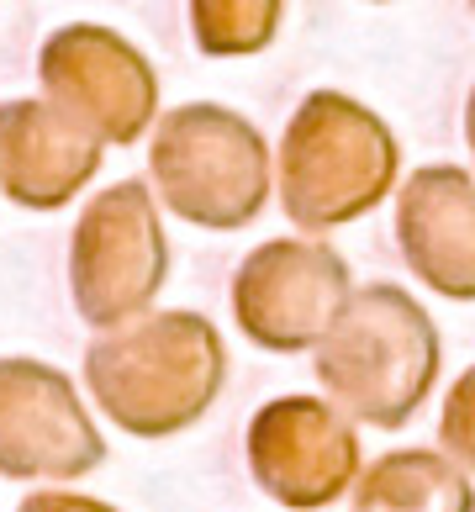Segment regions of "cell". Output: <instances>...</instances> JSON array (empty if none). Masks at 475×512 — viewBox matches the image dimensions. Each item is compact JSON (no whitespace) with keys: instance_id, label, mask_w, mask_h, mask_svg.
Returning a JSON list of instances; mask_svg holds the SVG:
<instances>
[{"instance_id":"1","label":"cell","mask_w":475,"mask_h":512,"mask_svg":"<svg viewBox=\"0 0 475 512\" xmlns=\"http://www.w3.org/2000/svg\"><path fill=\"white\" fill-rule=\"evenodd\" d=\"M227 381V349L212 317L148 312L95 333L85 349V391L111 428L132 439H175L212 412Z\"/></svg>"},{"instance_id":"2","label":"cell","mask_w":475,"mask_h":512,"mask_svg":"<svg viewBox=\"0 0 475 512\" xmlns=\"http://www.w3.org/2000/svg\"><path fill=\"white\" fill-rule=\"evenodd\" d=\"M317 381L349 423L402 428L439 381V328L402 286H359L317 338Z\"/></svg>"},{"instance_id":"3","label":"cell","mask_w":475,"mask_h":512,"mask_svg":"<svg viewBox=\"0 0 475 512\" xmlns=\"http://www.w3.org/2000/svg\"><path fill=\"white\" fill-rule=\"evenodd\" d=\"M396 175H402L396 132L344 90H312L285 122L275 154L280 212L307 238L370 217L396 191Z\"/></svg>"},{"instance_id":"4","label":"cell","mask_w":475,"mask_h":512,"mask_svg":"<svg viewBox=\"0 0 475 512\" xmlns=\"http://www.w3.org/2000/svg\"><path fill=\"white\" fill-rule=\"evenodd\" d=\"M148 191L169 212L206 233L249 227L275 185L264 132L217 101H185L164 111L148 143Z\"/></svg>"},{"instance_id":"5","label":"cell","mask_w":475,"mask_h":512,"mask_svg":"<svg viewBox=\"0 0 475 512\" xmlns=\"http://www.w3.org/2000/svg\"><path fill=\"white\" fill-rule=\"evenodd\" d=\"M169 280V238L148 180H117L95 196L69 238V296L95 333L148 317Z\"/></svg>"},{"instance_id":"6","label":"cell","mask_w":475,"mask_h":512,"mask_svg":"<svg viewBox=\"0 0 475 512\" xmlns=\"http://www.w3.org/2000/svg\"><path fill=\"white\" fill-rule=\"evenodd\" d=\"M37 85H43L48 106H59L101 148H132L138 138H148L159 117V74L148 53L95 22H69L43 37Z\"/></svg>"},{"instance_id":"7","label":"cell","mask_w":475,"mask_h":512,"mask_svg":"<svg viewBox=\"0 0 475 512\" xmlns=\"http://www.w3.org/2000/svg\"><path fill=\"white\" fill-rule=\"evenodd\" d=\"M354 291L349 264L322 238H270L238 264L233 317L238 333L264 354H301L333 328Z\"/></svg>"},{"instance_id":"8","label":"cell","mask_w":475,"mask_h":512,"mask_svg":"<svg viewBox=\"0 0 475 512\" xmlns=\"http://www.w3.org/2000/svg\"><path fill=\"white\" fill-rule=\"evenodd\" d=\"M106 460V439L74 381L48 359H0V476L80 481Z\"/></svg>"},{"instance_id":"9","label":"cell","mask_w":475,"mask_h":512,"mask_svg":"<svg viewBox=\"0 0 475 512\" xmlns=\"http://www.w3.org/2000/svg\"><path fill=\"white\" fill-rule=\"evenodd\" d=\"M249 476L270 502L322 512L359 481V433L322 396H275L249 423Z\"/></svg>"},{"instance_id":"10","label":"cell","mask_w":475,"mask_h":512,"mask_svg":"<svg viewBox=\"0 0 475 512\" xmlns=\"http://www.w3.org/2000/svg\"><path fill=\"white\" fill-rule=\"evenodd\" d=\"M396 249L407 270L444 301H475V175L423 164L396 196Z\"/></svg>"},{"instance_id":"11","label":"cell","mask_w":475,"mask_h":512,"mask_svg":"<svg viewBox=\"0 0 475 512\" xmlns=\"http://www.w3.org/2000/svg\"><path fill=\"white\" fill-rule=\"evenodd\" d=\"M106 148L43 96L0 101V196L22 212H59L85 191Z\"/></svg>"},{"instance_id":"12","label":"cell","mask_w":475,"mask_h":512,"mask_svg":"<svg viewBox=\"0 0 475 512\" xmlns=\"http://www.w3.org/2000/svg\"><path fill=\"white\" fill-rule=\"evenodd\" d=\"M354 512H475V486L439 449H391L359 470Z\"/></svg>"},{"instance_id":"13","label":"cell","mask_w":475,"mask_h":512,"mask_svg":"<svg viewBox=\"0 0 475 512\" xmlns=\"http://www.w3.org/2000/svg\"><path fill=\"white\" fill-rule=\"evenodd\" d=\"M285 0H190V37L206 59H254L275 43Z\"/></svg>"},{"instance_id":"14","label":"cell","mask_w":475,"mask_h":512,"mask_svg":"<svg viewBox=\"0 0 475 512\" xmlns=\"http://www.w3.org/2000/svg\"><path fill=\"white\" fill-rule=\"evenodd\" d=\"M439 439H444V454L460 470H475V365L449 386L444 396V417H439Z\"/></svg>"},{"instance_id":"15","label":"cell","mask_w":475,"mask_h":512,"mask_svg":"<svg viewBox=\"0 0 475 512\" xmlns=\"http://www.w3.org/2000/svg\"><path fill=\"white\" fill-rule=\"evenodd\" d=\"M16 512H117V507L101 497H85V491H37Z\"/></svg>"},{"instance_id":"16","label":"cell","mask_w":475,"mask_h":512,"mask_svg":"<svg viewBox=\"0 0 475 512\" xmlns=\"http://www.w3.org/2000/svg\"><path fill=\"white\" fill-rule=\"evenodd\" d=\"M465 143H470V154H475V90H470V101H465Z\"/></svg>"},{"instance_id":"17","label":"cell","mask_w":475,"mask_h":512,"mask_svg":"<svg viewBox=\"0 0 475 512\" xmlns=\"http://www.w3.org/2000/svg\"><path fill=\"white\" fill-rule=\"evenodd\" d=\"M470 6H475V0H470Z\"/></svg>"}]
</instances>
